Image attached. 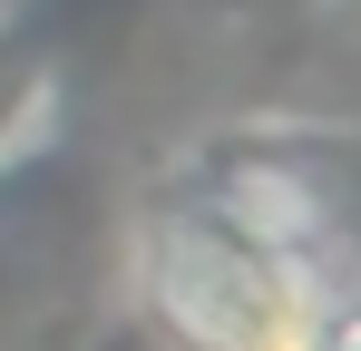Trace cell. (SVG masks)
Here are the masks:
<instances>
[{
	"instance_id": "1",
	"label": "cell",
	"mask_w": 361,
	"mask_h": 351,
	"mask_svg": "<svg viewBox=\"0 0 361 351\" xmlns=\"http://www.w3.org/2000/svg\"><path fill=\"white\" fill-rule=\"evenodd\" d=\"M137 292L185 351H302L312 342V264L235 234L215 205H176L137 244Z\"/></svg>"
},
{
	"instance_id": "3",
	"label": "cell",
	"mask_w": 361,
	"mask_h": 351,
	"mask_svg": "<svg viewBox=\"0 0 361 351\" xmlns=\"http://www.w3.org/2000/svg\"><path fill=\"white\" fill-rule=\"evenodd\" d=\"M302 351H361V283L312 292V342Z\"/></svg>"
},
{
	"instance_id": "2",
	"label": "cell",
	"mask_w": 361,
	"mask_h": 351,
	"mask_svg": "<svg viewBox=\"0 0 361 351\" xmlns=\"http://www.w3.org/2000/svg\"><path fill=\"white\" fill-rule=\"evenodd\" d=\"M215 215H225L235 234H254V244H274V254H312V244L332 234L322 195H312L293 166H235L225 195H215Z\"/></svg>"
}]
</instances>
